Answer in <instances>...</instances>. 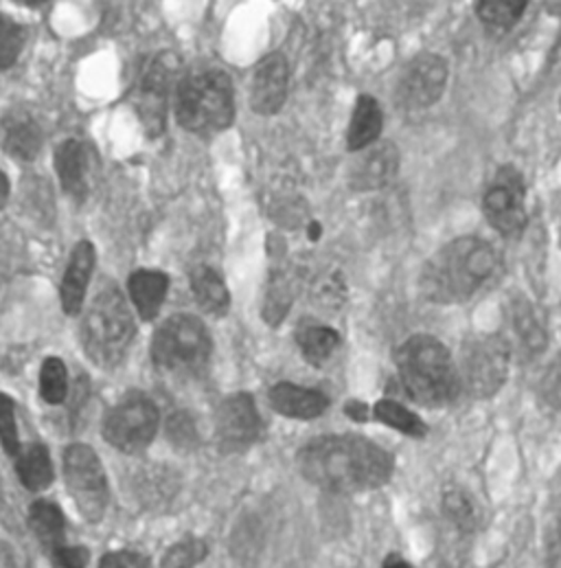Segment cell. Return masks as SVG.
<instances>
[{
  "instance_id": "obj_1",
  "label": "cell",
  "mask_w": 561,
  "mask_h": 568,
  "mask_svg": "<svg viewBox=\"0 0 561 568\" xmlns=\"http://www.w3.org/2000/svg\"><path fill=\"white\" fill-rule=\"evenodd\" d=\"M298 470L320 489L358 494L381 487L392 474L390 455L374 442L354 435L320 437L298 453Z\"/></svg>"
},
{
  "instance_id": "obj_2",
  "label": "cell",
  "mask_w": 561,
  "mask_h": 568,
  "mask_svg": "<svg viewBox=\"0 0 561 568\" xmlns=\"http://www.w3.org/2000/svg\"><path fill=\"white\" fill-rule=\"evenodd\" d=\"M496 264L498 257L491 244L480 237H459L426 262L419 277L421 294L441 305L468 301L491 277Z\"/></svg>"
},
{
  "instance_id": "obj_3",
  "label": "cell",
  "mask_w": 561,
  "mask_h": 568,
  "mask_svg": "<svg viewBox=\"0 0 561 568\" xmlns=\"http://www.w3.org/2000/svg\"><path fill=\"white\" fill-rule=\"evenodd\" d=\"M395 363L406 390L424 406H448L461 393L459 367L435 336L417 334L408 338L397 349Z\"/></svg>"
},
{
  "instance_id": "obj_4",
  "label": "cell",
  "mask_w": 561,
  "mask_h": 568,
  "mask_svg": "<svg viewBox=\"0 0 561 568\" xmlns=\"http://www.w3.org/2000/svg\"><path fill=\"white\" fill-rule=\"evenodd\" d=\"M176 119L197 136H213L231 128L235 119V95L231 78L220 69L187 73L176 89Z\"/></svg>"
},
{
  "instance_id": "obj_5",
  "label": "cell",
  "mask_w": 561,
  "mask_h": 568,
  "mask_svg": "<svg viewBox=\"0 0 561 568\" xmlns=\"http://www.w3.org/2000/svg\"><path fill=\"white\" fill-rule=\"evenodd\" d=\"M134 338V318L123 294L108 285L89 305L82 323V343L96 367H114L123 361Z\"/></svg>"
},
{
  "instance_id": "obj_6",
  "label": "cell",
  "mask_w": 561,
  "mask_h": 568,
  "mask_svg": "<svg viewBox=\"0 0 561 568\" xmlns=\"http://www.w3.org/2000/svg\"><path fill=\"white\" fill-rule=\"evenodd\" d=\"M211 336L204 323L191 314H176L167 318L154 334L152 356L154 363L176 376L200 374L211 358Z\"/></svg>"
},
{
  "instance_id": "obj_7",
  "label": "cell",
  "mask_w": 561,
  "mask_h": 568,
  "mask_svg": "<svg viewBox=\"0 0 561 568\" xmlns=\"http://www.w3.org/2000/svg\"><path fill=\"white\" fill-rule=\"evenodd\" d=\"M176 73H178V58L172 53H161L145 67L141 82L134 89L132 105L150 139H156L165 132L167 108H170V97H172Z\"/></svg>"
},
{
  "instance_id": "obj_8",
  "label": "cell",
  "mask_w": 561,
  "mask_h": 568,
  "mask_svg": "<svg viewBox=\"0 0 561 568\" xmlns=\"http://www.w3.org/2000/svg\"><path fill=\"white\" fill-rule=\"evenodd\" d=\"M159 408L145 395H130L119 402L103 422V439L121 453H141L159 430Z\"/></svg>"
},
{
  "instance_id": "obj_9",
  "label": "cell",
  "mask_w": 561,
  "mask_h": 568,
  "mask_svg": "<svg viewBox=\"0 0 561 568\" xmlns=\"http://www.w3.org/2000/svg\"><path fill=\"white\" fill-rule=\"evenodd\" d=\"M509 345L498 336H484L463 349L461 384L473 397L496 395L509 376Z\"/></svg>"
},
{
  "instance_id": "obj_10",
  "label": "cell",
  "mask_w": 561,
  "mask_h": 568,
  "mask_svg": "<svg viewBox=\"0 0 561 568\" xmlns=\"http://www.w3.org/2000/svg\"><path fill=\"white\" fill-rule=\"evenodd\" d=\"M64 476L69 491L75 496L80 511L89 520H99L105 511L108 480L99 457L91 446L75 444L64 453Z\"/></svg>"
},
{
  "instance_id": "obj_11",
  "label": "cell",
  "mask_w": 561,
  "mask_h": 568,
  "mask_svg": "<svg viewBox=\"0 0 561 568\" xmlns=\"http://www.w3.org/2000/svg\"><path fill=\"white\" fill-rule=\"evenodd\" d=\"M524 181L518 170L502 168L482 195L487 222L504 237H518L527 229Z\"/></svg>"
},
{
  "instance_id": "obj_12",
  "label": "cell",
  "mask_w": 561,
  "mask_h": 568,
  "mask_svg": "<svg viewBox=\"0 0 561 568\" xmlns=\"http://www.w3.org/2000/svg\"><path fill=\"white\" fill-rule=\"evenodd\" d=\"M450 67L437 53L417 55L404 71L397 89V99L404 110H426L432 108L448 87Z\"/></svg>"
},
{
  "instance_id": "obj_13",
  "label": "cell",
  "mask_w": 561,
  "mask_h": 568,
  "mask_svg": "<svg viewBox=\"0 0 561 568\" xmlns=\"http://www.w3.org/2000/svg\"><path fill=\"white\" fill-rule=\"evenodd\" d=\"M217 444L226 453L244 450L253 446L262 433V417L257 404L248 393H235L226 397L215 417Z\"/></svg>"
},
{
  "instance_id": "obj_14",
  "label": "cell",
  "mask_w": 561,
  "mask_h": 568,
  "mask_svg": "<svg viewBox=\"0 0 561 568\" xmlns=\"http://www.w3.org/2000/svg\"><path fill=\"white\" fill-rule=\"evenodd\" d=\"M287 60L280 53H273L264 58L253 75V87H251V108L257 114L271 116L277 114L285 97H287Z\"/></svg>"
},
{
  "instance_id": "obj_15",
  "label": "cell",
  "mask_w": 561,
  "mask_h": 568,
  "mask_svg": "<svg viewBox=\"0 0 561 568\" xmlns=\"http://www.w3.org/2000/svg\"><path fill=\"white\" fill-rule=\"evenodd\" d=\"M0 141L16 161H35L42 150V130L35 116L24 108L9 110L0 121Z\"/></svg>"
},
{
  "instance_id": "obj_16",
  "label": "cell",
  "mask_w": 561,
  "mask_h": 568,
  "mask_svg": "<svg viewBox=\"0 0 561 568\" xmlns=\"http://www.w3.org/2000/svg\"><path fill=\"white\" fill-rule=\"evenodd\" d=\"M55 170L64 191L75 200H84L91 190L93 152L80 139L64 141L55 152Z\"/></svg>"
},
{
  "instance_id": "obj_17",
  "label": "cell",
  "mask_w": 561,
  "mask_h": 568,
  "mask_svg": "<svg viewBox=\"0 0 561 568\" xmlns=\"http://www.w3.org/2000/svg\"><path fill=\"white\" fill-rule=\"evenodd\" d=\"M94 268V246L91 242H80L69 260L64 280H62V307L69 316H75L84 307L86 287Z\"/></svg>"
},
{
  "instance_id": "obj_18",
  "label": "cell",
  "mask_w": 561,
  "mask_h": 568,
  "mask_svg": "<svg viewBox=\"0 0 561 568\" xmlns=\"http://www.w3.org/2000/svg\"><path fill=\"white\" fill-rule=\"evenodd\" d=\"M271 406L289 419H316L327 410V397L320 390L280 382L271 388Z\"/></svg>"
},
{
  "instance_id": "obj_19",
  "label": "cell",
  "mask_w": 561,
  "mask_h": 568,
  "mask_svg": "<svg viewBox=\"0 0 561 568\" xmlns=\"http://www.w3.org/2000/svg\"><path fill=\"white\" fill-rule=\"evenodd\" d=\"M399 170V152L390 143H381L367 152V156L351 172V185L358 191L381 190Z\"/></svg>"
},
{
  "instance_id": "obj_20",
  "label": "cell",
  "mask_w": 561,
  "mask_h": 568,
  "mask_svg": "<svg viewBox=\"0 0 561 568\" xmlns=\"http://www.w3.org/2000/svg\"><path fill=\"white\" fill-rule=\"evenodd\" d=\"M128 290H130L132 303H134L136 312L141 314V318L152 321L159 316V312L165 303L170 280L161 271H136L128 282Z\"/></svg>"
},
{
  "instance_id": "obj_21",
  "label": "cell",
  "mask_w": 561,
  "mask_h": 568,
  "mask_svg": "<svg viewBox=\"0 0 561 568\" xmlns=\"http://www.w3.org/2000/svg\"><path fill=\"white\" fill-rule=\"evenodd\" d=\"M381 108L371 95L358 97L347 132V148L351 152L369 150L381 134Z\"/></svg>"
},
{
  "instance_id": "obj_22",
  "label": "cell",
  "mask_w": 561,
  "mask_h": 568,
  "mask_svg": "<svg viewBox=\"0 0 561 568\" xmlns=\"http://www.w3.org/2000/svg\"><path fill=\"white\" fill-rule=\"evenodd\" d=\"M296 343L300 347L303 358L309 365H325L343 345V338L336 329L320 323H303L296 332Z\"/></svg>"
},
{
  "instance_id": "obj_23",
  "label": "cell",
  "mask_w": 561,
  "mask_h": 568,
  "mask_svg": "<svg viewBox=\"0 0 561 568\" xmlns=\"http://www.w3.org/2000/svg\"><path fill=\"white\" fill-rule=\"evenodd\" d=\"M191 290H193V296H195L197 305L204 312H208L213 316H222V314L228 312V307H231L228 287L213 268L197 266L191 273Z\"/></svg>"
},
{
  "instance_id": "obj_24",
  "label": "cell",
  "mask_w": 561,
  "mask_h": 568,
  "mask_svg": "<svg viewBox=\"0 0 561 568\" xmlns=\"http://www.w3.org/2000/svg\"><path fill=\"white\" fill-rule=\"evenodd\" d=\"M16 473L24 487L33 491L49 487V483L53 480V466L47 448L40 444H29L24 448L20 446L16 455Z\"/></svg>"
},
{
  "instance_id": "obj_25",
  "label": "cell",
  "mask_w": 561,
  "mask_h": 568,
  "mask_svg": "<svg viewBox=\"0 0 561 568\" xmlns=\"http://www.w3.org/2000/svg\"><path fill=\"white\" fill-rule=\"evenodd\" d=\"M29 523L38 540L53 554L55 549L62 547L64 540V514L60 511L58 505L49 500H38L31 505L29 511Z\"/></svg>"
},
{
  "instance_id": "obj_26",
  "label": "cell",
  "mask_w": 561,
  "mask_h": 568,
  "mask_svg": "<svg viewBox=\"0 0 561 568\" xmlns=\"http://www.w3.org/2000/svg\"><path fill=\"white\" fill-rule=\"evenodd\" d=\"M529 7V0H478L476 13L480 22L493 31L511 29Z\"/></svg>"
},
{
  "instance_id": "obj_27",
  "label": "cell",
  "mask_w": 561,
  "mask_h": 568,
  "mask_svg": "<svg viewBox=\"0 0 561 568\" xmlns=\"http://www.w3.org/2000/svg\"><path fill=\"white\" fill-rule=\"evenodd\" d=\"M374 417L408 437H424L428 433V426L419 415L410 413L404 404L392 399H379L374 406Z\"/></svg>"
},
{
  "instance_id": "obj_28",
  "label": "cell",
  "mask_w": 561,
  "mask_h": 568,
  "mask_svg": "<svg viewBox=\"0 0 561 568\" xmlns=\"http://www.w3.org/2000/svg\"><path fill=\"white\" fill-rule=\"evenodd\" d=\"M40 393L49 404H62L69 395V374L60 358H47L40 372Z\"/></svg>"
},
{
  "instance_id": "obj_29",
  "label": "cell",
  "mask_w": 561,
  "mask_h": 568,
  "mask_svg": "<svg viewBox=\"0 0 561 568\" xmlns=\"http://www.w3.org/2000/svg\"><path fill=\"white\" fill-rule=\"evenodd\" d=\"M24 27L7 13H0V71H7L16 64L24 47Z\"/></svg>"
},
{
  "instance_id": "obj_30",
  "label": "cell",
  "mask_w": 561,
  "mask_h": 568,
  "mask_svg": "<svg viewBox=\"0 0 561 568\" xmlns=\"http://www.w3.org/2000/svg\"><path fill=\"white\" fill-rule=\"evenodd\" d=\"M516 334L520 336L522 345L531 352H540L544 349L547 345V329L542 325V321L538 318V314L529 307V305H522L516 310Z\"/></svg>"
},
{
  "instance_id": "obj_31",
  "label": "cell",
  "mask_w": 561,
  "mask_h": 568,
  "mask_svg": "<svg viewBox=\"0 0 561 568\" xmlns=\"http://www.w3.org/2000/svg\"><path fill=\"white\" fill-rule=\"evenodd\" d=\"M443 514L459 527V529H473L478 523V514L476 507L471 503L466 491L461 489H450L443 496Z\"/></svg>"
},
{
  "instance_id": "obj_32",
  "label": "cell",
  "mask_w": 561,
  "mask_h": 568,
  "mask_svg": "<svg viewBox=\"0 0 561 568\" xmlns=\"http://www.w3.org/2000/svg\"><path fill=\"white\" fill-rule=\"evenodd\" d=\"M208 554L206 542L197 538H187L178 545H174L165 558H163V568H193L197 567Z\"/></svg>"
},
{
  "instance_id": "obj_33",
  "label": "cell",
  "mask_w": 561,
  "mask_h": 568,
  "mask_svg": "<svg viewBox=\"0 0 561 568\" xmlns=\"http://www.w3.org/2000/svg\"><path fill=\"white\" fill-rule=\"evenodd\" d=\"M0 442L9 455H18L20 439H18V424H16V404L9 395L0 393Z\"/></svg>"
},
{
  "instance_id": "obj_34",
  "label": "cell",
  "mask_w": 561,
  "mask_h": 568,
  "mask_svg": "<svg viewBox=\"0 0 561 568\" xmlns=\"http://www.w3.org/2000/svg\"><path fill=\"white\" fill-rule=\"evenodd\" d=\"M167 430H170L172 442L178 444V446H188V444L193 442V437H195V426H193V422L188 419L185 413H176V415L170 419Z\"/></svg>"
},
{
  "instance_id": "obj_35",
  "label": "cell",
  "mask_w": 561,
  "mask_h": 568,
  "mask_svg": "<svg viewBox=\"0 0 561 568\" xmlns=\"http://www.w3.org/2000/svg\"><path fill=\"white\" fill-rule=\"evenodd\" d=\"M99 568H152L150 560L139 556V554H132V551H116V554H110L101 560Z\"/></svg>"
},
{
  "instance_id": "obj_36",
  "label": "cell",
  "mask_w": 561,
  "mask_h": 568,
  "mask_svg": "<svg viewBox=\"0 0 561 568\" xmlns=\"http://www.w3.org/2000/svg\"><path fill=\"white\" fill-rule=\"evenodd\" d=\"M55 565L60 568H86L89 551L82 547H60L53 551Z\"/></svg>"
},
{
  "instance_id": "obj_37",
  "label": "cell",
  "mask_w": 561,
  "mask_h": 568,
  "mask_svg": "<svg viewBox=\"0 0 561 568\" xmlns=\"http://www.w3.org/2000/svg\"><path fill=\"white\" fill-rule=\"evenodd\" d=\"M381 568H412V565L408 560H404L399 554H390L386 560H384V567Z\"/></svg>"
},
{
  "instance_id": "obj_38",
  "label": "cell",
  "mask_w": 561,
  "mask_h": 568,
  "mask_svg": "<svg viewBox=\"0 0 561 568\" xmlns=\"http://www.w3.org/2000/svg\"><path fill=\"white\" fill-rule=\"evenodd\" d=\"M7 200H9V181L0 170V209L7 204Z\"/></svg>"
},
{
  "instance_id": "obj_39",
  "label": "cell",
  "mask_w": 561,
  "mask_h": 568,
  "mask_svg": "<svg viewBox=\"0 0 561 568\" xmlns=\"http://www.w3.org/2000/svg\"><path fill=\"white\" fill-rule=\"evenodd\" d=\"M320 233H323L320 224H318V222H312V224H309V237L316 242V240L320 237Z\"/></svg>"
},
{
  "instance_id": "obj_40",
  "label": "cell",
  "mask_w": 561,
  "mask_h": 568,
  "mask_svg": "<svg viewBox=\"0 0 561 568\" xmlns=\"http://www.w3.org/2000/svg\"><path fill=\"white\" fill-rule=\"evenodd\" d=\"M16 2H20V4H27V7H40V4H44L47 0H16Z\"/></svg>"
}]
</instances>
